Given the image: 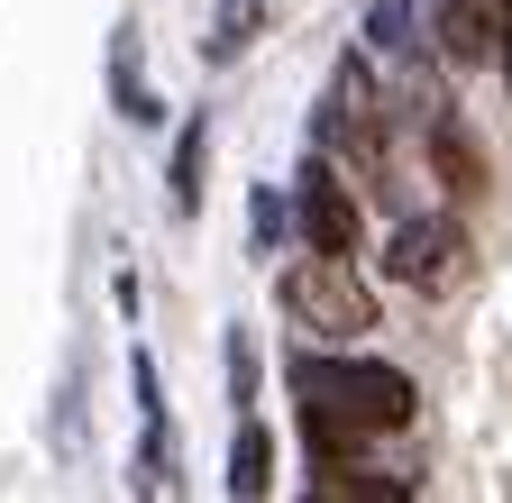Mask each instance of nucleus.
Segmentation results:
<instances>
[{"instance_id":"obj_1","label":"nucleus","mask_w":512,"mask_h":503,"mask_svg":"<svg viewBox=\"0 0 512 503\" xmlns=\"http://www.w3.org/2000/svg\"><path fill=\"white\" fill-rule=\"evenodd\" d=\"M293 403H302V439H311V467L348 458L357 439H384L421 412L412 375L384 366V357H339V348H302L293 357Z\"/></svg>"},{"instance_id":"obj_2","label":"nucleus","mask_w":512,"mask_h":503,"mask_svg":"<svg viewBox=\"0 0 512 503\" xmlns=\"http://www.w3.org/2000/svg\"><path fill=\"white\" fill-rule=\"evenodd\" d=\"M275 302H284V321H293L302 339H320V348H348V339L375 330V293L357 284L348 257H330V247H311L302 266H284Z\"/></svg>"},{"instance_id":"obj_3","label":"nucleus","mask_w":512,"mask_h":503,"mask_svg":"<svg viewBox=\"0 0 512 503\" xmlns=\"http://www.w3.org/2000/svg\"><path fill=\"white\" fill-rule=\"evenodd\" d=\"M384 275H394V284H412V293H448V284L467 275V229L448 220V211L403 220L394 238H384Z\"/></svg>"},{"instance_id":"obj_4","label":"nucleus","mask_w":512,"mask_h":503,"mask_svg":"<svg viewBox=\"0 0 512 503\" xmlns=\"http://www.w3.org/2000/svg\"><path fill=\"white\" fill-rule=\"evenodd\" d=\"M320 147H348L357 165H384V110H375V74L348 65L330 74V101H320Z\"/></svg>"},{"instance_id":"obj_5","label":"nucleus","mask_w":512,"mask_h":503,"mask_svg":"<svg viewBox=\"0 0 512 503\" xmlns=\"http://www.w3.org/2000/svg\"><path fill=\"white\" fill-rule=\"evenodd\" d=\"M293 220H302V238H311V247H330V257H357V238H366V220H357V202H348V183L320 165V156L302 165Z\"/></svg>"},{"instance_id":"obj_6","label":"nucleus","mask_w":512,"mask_h":503,"mask_svg":"<svg viewBox=\"0 0 512 503\" xmlns=\"http://www.w3.org/2000/svg\"><path fill=\"white\" fill-rule=\"evenodd\" d=\"M275 10H284V0H220V10H211V37H202V55H211V65H238V55L275 28Z\"/></svg>"},{"instance_id":"obj_7","label":"nucleus","mask_w":512,"mask_h":503,"mask_svg":"<svg viewBox=\"0 0 512 503\" xmlns=\"http://www.w3.org/2000/svg\"><path fill=\"white\" fill-rule=\"evenodd\" d=\"M430 165H439L448 193H485V156H476V138L458 129V119H439V110H430Z\"/></svg>"},{"instance_id":"obj_8","label":"nucleus","mask_w":512,"mask_h":503,"mask_svg":"<svg viewBox=\"0 0 512 503\" xmlns=\"http://www.w3.org/2000/svg\"><path fill=\"white\" fill-rule=\"evenodd\" d=\"M202 165H211V119H183V138H174V174H165V193H174L183 220L202 211Z\"/></svg>"},{"instance_id":"obj_9","label":"nucleus","mask_w":512,"mask_h":503,"mask_svg":"<svg viewBox=\"0 0 512 503\" xmlns=\"http://www.w3.org/2000/svg\"><path fill=\"white\" fill-rule=\"evenodd\" d=\"M275 485V439H266V421H238V439H229V494H266Z\"/></svg>"},{"instance_id":"obj_10","label":"nucleus","mask_w":512,"mask_h":503,"mask_svg":"<svg viewBox=\"0 0 512 503\" xmlns=\"http://www.w3.org/2000/svg\"><path fill=\"white\" fill-rule=\"evenodd\" d=\"M366 46L384 55V65H412V55H421V10H412V0H384V10L366 19Z\"/></svg>"},{"instance_id":"obj_11","label":"nucleus","mask_w":512,"mask_h":503,"mask_svg":"<svg viewBox=\"0 0 512 503\" xmlns=\"http://www.w3.org/2000/svg\"><path fill=\"white\" fill-rule=\"evenodd\" d=\"M119 110L138 119V129H156V119H165V110L147 101V83H138V46H128V37H119Z\"/></svg>"},{"instance_id":"obj_12","label":"nucleus","mask_w":512,"mask_h":503,"mask_svg":"<svg viewBox=\"0 0 512 503\" xmlns=\"http://www.w3.org/2000/svg\"><path fill=\"white\" fill-rule=\"evenodd\" d=\"M229 385H238V403H247V394H256V348H247V330H238V339H229Z\"/></svg>"}]
</instances>
